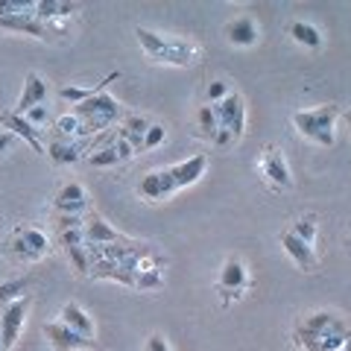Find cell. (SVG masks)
Segmentation results:
<instances>
[{
    "mask_svg": "<svg viewBox=\"0 0 351 351\" xmlns=\"http://www.w3.org/2000/svg\"><path fill=\"white\" fill-rule=\"evenodd\" d=\"M117 80V73H108L106 80L97 85V91H94V97H88L85 103H80V106H73V114L80 117V123H82V135L91 141V138H97L100 132H106V129H112L114 123H117V117L123 114V108H120V103L114 100L112 94L106 91L108 88V82H114Z\"/></svg>",
    "mask_w": 351,
    "mask_h": 351,
    "instance_id": "1",
    "label": "cell"
},
{
    "mask_svg": "<svg viewBox=\"0 0 351 351\" xmlns=\"http://www.w3.org/2000/svg\"><path fill=\"white\" fill-rule=\"evenodd\" d=\"M337 106H319V108H307V112H295L293 114V126L299 135L311 138L319 147H334V123H337Z\"/></svg>",
    "mask_w": 351,
    "mask_h": 351,
    "instance_id": "2",
    "label": "cell"
},
{
    "mask_svg": "<svg viewBox=\"0 0 351 351\" xmlns=\"http://www.w3.org/2000/svg\"><path fill=\"white\" fill-rule=\"evenodd\" d=\"M50 252V240L38 228H29V226H21L15 228V234L9 237L6 243V255L18 261V263H32V261H41L44 255Z\"/></svg>",
    "mask_w": 351,
    "mask_h": 351,
    "instance_id": "3",
    "label": "cell"
},
{
    "mask_svg": "<svg viewBox=\"0 0 351 351\" xmlns=\"http://www.w3.org/2000/svg\"><path fill=\"white\" fill-rule=\"evenodd\" d=\"M29 304H32V295H24V299L6 304L3 311H0V348H3V351H12L15 348L21 331H24Z\"/></svg>",
    "mask_w": 351,
    "mask_h": 351,
    "instance_id": "4",
    "label": "cell"
},
{
    "mask_svg": "<svg viewBox=\"0 0 351 351\" xmlns=\"http://www.w3.org/2000/svg\"><path fill=\"white\" fill-rule=\"evenodd\" d=\"M214 114H217L219 132L232 135L234 141L243 138V132H246V106H243V97H240V94L228 91L226 100L214 103Z\"/></svg>",
    "mask_w": 351,
    "mask_h": 351,
    "instance_id": "5",
    "label": "cell"
},
{
    "mask_svg": "<svg viewBox=\"0 0 351 351\" xmlns=\"http://www.w3.org/2000/svg\"><path fill=\"white\" fill-rule=\"evenodd\" d=\"M339 322V316L337 313H328V311H319V313H311V316H304V319L295 325V343H299L304 351H316V346L322 343V337L331 331V328Z\"/></svg>",
    "mask_w": 351,
    "mask_h": 351,
    "instance_id": "6",
    "label": "cell"
},
{
    "mask_svg": "<svg viewBox=\"0 0 351 351\" xmlns=\"http://www.w3.org/2000/svg\"><path fill=\"white\" fill-rule=\"evenodd\" d=\"M261 173L267 176V182L272 184L276 191H290L293 188V176H290V167L284 156L276 149V147H267L261 156Z\"/></svg>",
    "mask_w": 351,
    "mask_h": 351,
    "instance_id": "7",
    "label": "cell"
},
{
    "mask_svg": "<svg viewBox=\"0 0 351 351\" xmlns=\"http://www.w3.org/2000/svg\"><path fill=\"white\" fill-rule=\"evenodd\" d=\"M44 337H47V343L56 351H85V348H94V339L71 331L64 322H47V325H44Z\"/></svg>",
    "mask_w": 351,
    "mask_h": 351,
    "instance_id": "8",
    "label": "cell"
},
{
    "mask_svg": "<svg viewBox=\"0 0 351 351\" xmlns=\"http://www.w3.org/2000/svg\"><path fill=\"white\" fill-rule=\"evenodd\" d=\"M246 281H249L246 278V267L237 258H228L223 263V269H219V281H217V290L223 293V302L228 304L232 299H237V295L243 293Z\"/></svg>",
    "mask_w": 351,
    "mask_h": 351,
    "instance_id": "9",
    "label": "cell"
},
{
    "mask_svg": "<svg viewBox=\"0 0 351 351\" xmlns=\"http://www.w3.org/2000/svg\"><path fill=\"white\" fill-rule=\"evenodd\" d=\"M0 123H3V129H9V135L24 138V144H29L38 156H47V147L41 144V129L32 126L27 117H21L15 112H0Z\"/></svg>",
    "mask_w": 351,
    "mask_h": 351,
    "instance_id": "10",
    "label": "cell"
},
{
    "mask_svg": "<svg viewBox=\"0 0 351 351\" xmlns=\"http://www.w3.org/2000/svg\"><path fill=\"white\" fill-rule=\"evenodd\" d=\"M196 59H199V47H196L193 41H184V38H167L156 56V62L176 64V68H188V64H193Z\"/></svg>",
    "mask_w": 351,
    "mask_h": 351,
    "instance_id": "11",
    "label": "cell"
},
{
    "mask_svg": "<svg viewBox=\"0 0 351 351\" xmlns=\"http://www.w3.org/2000/svg\"><path fill=\"white\" fill-rule=\"evenodd\" d=\"M53 208L56 214H71V217H82V211L88 208V193L80 182H68L62 184L59 193L53 196Z\"/></svg>",
    "mask_w": 351,
    "mask_h": 351,
    "instance_id": "12",
    "label": "cell"
},
{
    "mask_svg": "<svg viewBox=\"0 0 351 351\" xmlns=\"http://www.w3.org/2000/svg\"><path fill=\"white\" fill-rule=\"evenodd\" d=\"M138 193L144 196L149 202H158V199H167V196L176 193V182L170 176V167L167 170H149L144 179L138 184Z\"/></svg>",
    "mask_w": 351,
    "mask_h": 351,
    "instance_id": "13",
    "label": "cell"
},
{
    "mask_svg": "<svg viewBox=\"0 0 351 351\" xmlns=\"http://www.w3.org/2000/svg\"><path fill=\"white\" fill-rule=\"evenodd\" d=\"M129 158H135V152H132V147L126 144L123 135H120L114 144H108V147L97 149V152H88V164H91V167H117V164H123Z\"/></svg>",
    "mask_w": 351,
    "mask_h": 351,
    "instance_id": "14",
    "label": "cell"
},
{
    "mask_svg": "<svg viewBox=\"0 0 351 351\" xmlns=\"http://www.w3.org/2000/svg\"><path fill=\"white\" fill-rule=\"evenodd\" d=\"M205 170H208V156H191L188 161L173 164L170 176H173V182H176V191L196 184V182H199L202 176H205Z\"/></svg>",
    "mask_w": 351,
    "mask_h": 351,
    "instance_id": "15",
    "label": "cell"
},
{
    "mask_svg": "<svg viewBox=\"0 0 351 351\" xmlns=\"http://www.w3.org/2000/svg\"><path fill=\"white\" fill-rule=\"evenodd\" d=\"M91 141H47V156L56 164H76L82 156H88Z\"/></svg>",
    "mask_w": 351,
    "mask_h": 351,
    "instance_id": "16",
    "label": "cell"
},
{
    "mask_svg": "<svg viewBox=\"0 0 351 351\" xmlns=\"http://www.w3.org/2000/svg\"><path fill=\"white\" fill-rule=\"evenodd\" d=\"M44 100H47V82H44L38 73H29L27 82H24V91H21V97H18L15 114H27L29 108L41 106Z\"/></svg>",
    "mask_w": 351,
    "mask_h": 351,
    "instance_id": "17",
    "label": "cell"
},
{
    "mask_svg": "<svg viewBox=\"0 0 351 351\" xmlns=\"http://www.w3.org/2000/svg\"><path fill=\"white\" fill-rule=\"evenodd\" d=\"M82 232H85V246H108V243H120V240H126L123 234H117L114 228L100 217L85 219Z\"/></svg>",
    "mask_w": 351,
    "mask_h": 351,
    "instance_id": "18",
    "label": "cell"
},
{
    "mask_svg": "<svg viewBox=\"0 0 351 351\" xmlns=\"http://www.w3.org/2000/svg\"><path fill=\"white\" fill-rule=\"evenodd\" d=\"M281 246L284 252L293 258L295 267L302 269H316V255H313V246H307L304 240H299L293 232H281Z\"/></svg>",
    "mask_w": 351,
    "mask_h": 351,
    "instance_id": "19",
    "label": "cell"
},
{
    "mask_svg": "<svg viewBox=\"0 0 351 351\" xmlns=\"http://www.w3.org/2000/svg\"><path fill=\"white\" fill-rule=\"evenodd\" d=\"M59 316H62L59 322H64V325L71 328V331L82 334V337H88V339L94 337V319H91V316H88V313H85V311H82V307L76 304V302L62 304V313H59Z\"/></svg>",
    "mask_w": 351,
    "mask_h": 351,
    "instance_id": "20",
    "label": "cell"
},
{
    "mask_svg": "<svg viewBox=\"0 0 351 351\" xmlns=\"http://www.w3.org/2000/svg\"><path fill=\"white\" fill-rule=\"evenodd\" d=\"M228 32V41L234 44V47H252V44H258V24L252 18H234L232 24L226 27Z\"/></svg>",
    "mask_w": 351,
    "mask_h": 351,
    "instance_id": "21",
    "label": "cell"
},
{
    "mask_svg": "<svg viewBox=\"0 0 351 351\" xmlns=\"http://www.w3.org/2000/svg\"><path fill=\"white\" fill-rule=\"evenodd\" d=\"M76 9H80L76 3H59V0H36L32 12H36V18L41 21L44 27H50V21H56V18H71Z\"/></svg>",
    "mask_w": 351,
    "mask_h": 351,
    "instance_id": "22",
    "label": "cell"
},
{
    "mask_svg": "<svg viewBox=\"0 0 351 351\" xmlns=\"http://www.w3.org/2000/svg\"><path fill=\"white\" fill-rule=\"evenodd\" d=\"M290 38L295 44H302V47H307V50L322 47V32L316 29L313 24H307V21H293L290 24Z\"/></svg>",
    "mask_w": 351,
    "mask_h": 351,
    "instance_id": "23",
    "label": "cell"
},
{
    "mask_svg": "<svg viewBox=\"0 0 351 351\" xmlns=\"http://www.w3.org/2000/svg\"><path fill=\"white\" fill-rule=\"evenodd\" d=\"M29 284H32L29 276H24V278H12V281H3V284H0V311H3L6 304H12V302H18V299H24L27 290H29Z\"/></svg>",
    "mask_w": 351,
    "mask_h": 351,
    "instance_id": "24",
    "label": "cell"
},
{
    "mask_svg": "<svg viewBox=\"0 0 351 351\" xmlns=\"http://www.w3.org/2000/svg\"><path fill=\"white\" fill-rule=\"evenodd\" d=\"M196 129L205 141H214L217 132H219V123H217V114H214V106H199L196 112Z\"/></svg>",
    "mask_w": 351,
    "mask_h": 351,
    "instance_id": "25",
    "label": "cell"
},
{
    "mask_svg": "<svg viewBox=\"0 0 351 351\" xmlns=\"http://www.w3.org/2000/svg\"><path fill=\"white\" fill-rule=\"evenodd\" d=\"M135 36H138V41H141V47H144L152 59L158 56V50L164 47V41H167L164 36H158V32H152V29H147V27H138Z\"/></svg>",
    "mask_w": 351,
    "mask_h": 351,
    "instance_id": "26",
    "label": "cell"
},
{
    "mask_svg": "<svg viewBox=\"0 0 351 351\" xmlns=\"http://www.w3.org/2000/svg\"><path fill=\"white\" fill-rule=\"evenodd\" d=\"M290 232L299 237V240H304L307 246H313V243H316V217L307 214V217H302V219H295Z\"/></svg>",
    "mask_w": 351,
    "mask_h": 351,
    "instance_id": "27",
    "label": "cell"
},
{
    "mask_svg": "<svg viewBox=\"0 0 351 351\" xmlns=\"http://www.w3.org/2000/svg\"><path fill=\"white\" fill-rule=\"evenodd\" d=\"M59 246L64 252H73V249H80L85 246V232H82V226H73V228H59Z\"/></svg>",
    "mask_w": 351,
    "mask_h": 351,
    "instance_id": "28",
    "label": "cell"
},
{
    "mask_svg": "<svg viewBox=\"0 0 351 351\" xmlns=\"http://www.w3.org/2000/svg\"><path fill=\"white\" fill-rule=\"evenodd\" d=\"M94 91H97V88H76V85H62V88H59V100L71 103V106H80V103H85V100H88V97H94Z\"/></svg>",
    "mask_w": 351,
    "mask_h": 351,
    "instance_id": "29",
    "label": "cell"
},
{
    "mask_svg": "<svg viewBox=\"0 0 351 351\" xmlns=\"http://www.w3.org/2000/svg\"><path fill=\"white\" fill-rule=\"evenodd\" d=\"M156 287H161L158 269H141L135 278V290H156Z\"/></svg>",
    "mask_w": 351,
    "mask_h": 351,
    "instance_id": "30",
    "label": "cell"
},
{
    "mask_svg": "<svg viewBox=\"0 0 351 351\" xmlns=\"http://www.w3.org/2000/svg\"><path fill=\"white\" fill-rule=\"evenodd\" d=\"M164 138H167V129H164L161 123H149L147 135H144V149H156L164 144Z\"/></svg>",
    "mask_w": 351,
    "mask_h": 351,
    "instance_id": "31",
    "label": "cell"
},
{
    "mask_svg": "<svg viewBox=\"0 0 351 351\" xmlns=\"http://www.w3.org/2000/svg\"><path fill=\"white\" fill-rule=\"evenodd\" d=\"M21 117H27V120H29V123H32V126H36V129H41V126H44V123H47V120H50V108H47V106H44V103H41V106H36V108H29V112H27V114H21ZM41 132H44V129H41Z\"/></svg>",
    "mask_w": 351,
    "mask_h": 351,
    "instance_id": "32",
    "label": "cell"
},
{
    "mask_svg": "<svg viewBox=\"0 0 351 351\" xmlns=\"http://www.w3.org/2000/svg\"><path fill=\"white\" fill-rule=\"evenodd\" d=\"M205 97H208V106H214V103H219V100H226V97H228V85L217 80V82H211V85H208Z\"/></svg>",
    "mask_w": 351,
    "mask_h": 351,
    "instance_id": "33",
    "label": "cell"
},
{
    "mask_svg": "<svg viewBox=\"0 0 351 351\" xmlns=\"http://www.w3.org/2000/svg\"><path fill=\"white\" fill-rule=\"evenodd\" d=\"M144 351H170V346H167V339H164V337L152 334V337L147 339V348H144Z\"/></svg>",
    "mask_w": 351,
    "mask_h": 351,
    "instance_id": "34",
    "label": "cell"
},
{
    "mask_svg": "<svg viewBox=\"0 0 351 351\" xmlns=\"http://www.w3.org/2000/svg\"><path fill=\"white\" fill-rule=\"evenodd\" d=\"M12 141H15V135H9V132H0V152H6L9 147H12Z\"/></svg>",
    "mask_w": 351,
    "mask_h": 351,
    "instance_id": "35",
    "label": "cell"
},
{
    "mask_svg": "<svg viewBox=\"0 0 351 351\" xmlns=\"http://www.w3.org/2000/svg\"><path fill=\"white\" fill-rule=\"evenodd\" d=\"M339 351H351V331H348V337H346V346L339 348Z\"/></svg>",
    "mask_w": 351,
    "mask_h": 351,
    "instance_id": "36",
    "label": "cell"
},
{
    "mask_svg": "<svg viewBox=\"0 0 351 351\" xmlns=\"http://www.w3.org/2000/svg\"><path fill=\"white\" fill-rule=\"evenodd\" d=\"M346 123H348V129H351V112H346Z\"/></svg>",
    "mask_w": 351,
    "mask_h": 351,
    "instance_id": "37",
    "label": "cell"
},
{
    "mask_svg": "<svg viewBox=\"0 0 351 351\" xmlns=\"http://www.w3.org/2000/svg\"><path fill=\"white\" fill-rule=\"evenodd\" d=\"M348 246H351V240H348Z\"/></svg>",
    "mask_w": 351,
    "mask_h": 351,
    "instance_id": "38",
    "label": "cell"
},
{
    "mask_svg": "<svg viewBox=\"0 0 351 351\" xmlns=\"http://www.w3.org/2000/svg\"><path fill=\"white\" fill-rule=\"evenodd\" d=\"M0 351H3V348H0Z\"/></svg>",
    "mask_w": 351,
    "mask_h": 351,
    "instance_id": "39",
    "label": "cell"
}]
</instances>
